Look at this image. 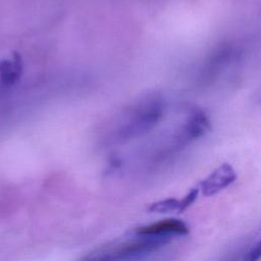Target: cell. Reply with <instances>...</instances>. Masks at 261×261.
Wrapping results in <instances>:
<instances>
[{"mask_svg":"<svg viewBox=\"0 0 261 261\" xmlns=\"http://www.w3.org/2000/svg\"><path fill=\"white\" fill-rule=\"evenodd\" d=\"M261 260V240L252 247L243 257L242 261H260Z\"/></svg>","mask_w":261,"mask_h":261,"instance_id":"ba28073f","label":"cell"},{"mask_svg":"<svg viewBox=\"0 0 261 261\" xmlns=\"http://www.w3.org/2000/svg\"><path fill=\"white\" fill-rule=\"evenodd\" d=\"M199 192H200V189H199V186H197V187L191 189L190 192L181 200H179V202H180L179 213L185 211L187 208H189L194 203V201L197 199Z\"/></svg>","mask_w":261,"mask_h":261,"instance_id":"52a82bcc","label":"cell"},{"mask_svg":"<svg viewBox=\"0 0 261 261\" xmlns=\"http://www.w3.org/2000/svg\"><path fill=\"white\" fill-rule=\"evenodd\" d=\"M180 202L174 198H167L157 202L152 203L149 206V210L151 212L156 213H170V212H177L179 213Z\"/></svg>","mask_w":261,"mask_h":261,"instance_id":"8992f818","label":"cell"},{"mask_svg":"<svg viewBox=\"0 0 261 261\" xmlns=\"http://www.w3.org/2000/svg\"><path fill=\"white\" fill-rule=\"evenodd\" d=\"M165 109L164 99L158 94H150L137 102L117 126L116 136L128 140L153 129L162 119Z\"/></svg>","mask_w":261,"mask_h":261,"instance_id":"6da1fadb","label":"cell"},{"mask_svg":"<svg viewBox=\"0 0 261 261\" xmlns=\"http://www.w3.org/2000/svg\"><path fill=\"white\" fill-rule=\"evenodd\" d=\"M22 59L17 52H13L10 57L0 61V80L2 84L11 86L15 84L22 73Z\"/></svg>","mask_w":261,"mask_h":261,"instance_id":"5b68a950","label":"cell"},{"mask_svg":"<svg viewBox=\"0 0 261 261\" xmlns=\"http://www.w3.org/2000/svg\"><path fill=\"white\" fill-rule=\"evenodd\" d=\"M237 179V173L232 166L223 163L214 169L206 178L199 182V189L204 196H213L230 186Z\"/></svg>","mask_w":261,"mask_h":261,"instance_id":"277c9868","label":"cell"},{"mask_svg":"<svg viewBox=\"0 0 261 261\" xmlns=\"http://www.w3.org/2000/svg\"><path fill=\"white\" fill-rule=\"evenodd\" d=\"M211 127V123L206 112L195 107L188 116L177 135L178 143H189L204 136Z\"/></svg>","mask_w":261,"mask_h":261,"instance_id":"3957f363","label":"cell"},{"mask_svg":"<svg viewBox=\"0 0 261 261\" xmlns=\"http://www.w3.org/2000/svg\"><path fill=\"white\" fill-rule=\"evenodd\" d=\"M239 259H240V256L239 255H234V256L230 257L229 259H227L225 261H239Z\"/></svg>","mask_w":261,"mask_h":261,"instance_id":"30bf717a","label":"cell"},{"mask_svg":"<svg viewBox=\"0 0 261 261\" xmlns=\"http://www.w3.org/2000/svg\"><path fill=\"white\" fill-rule=\"evenodd\" d=\"M85 261H106L104 256L103 255H98V256H95V257H92V258H89Z\"/></svg>","mask_w":261,"mask_h":261,"instance_id":"9c48e42d","label":"cell"},{"mask_svg":"<svg viewBox=\"0 0 261 261\" xmlns=\"http://www.w3.org/2000/svg\"><path fill=\"white\" fill-rule=\"evenodd\" d=\"M135 232L139 237L169 239L173 236H185L189 233V226L179 219L165 218L140 226Z\"/></svg>","mask_w":261,"mask_h":261,"instance_id":"7a4b0ae2","label":"cell"}]
</instances>
